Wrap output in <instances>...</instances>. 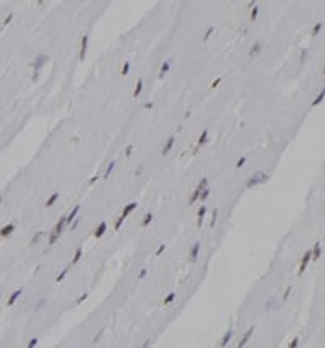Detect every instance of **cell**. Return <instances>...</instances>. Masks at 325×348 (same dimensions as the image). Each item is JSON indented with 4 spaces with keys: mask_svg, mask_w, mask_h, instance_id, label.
Masks as SVG:
<instances>
[{
    "mask_svg": "<svg viewBox=\"0 0 325 348\" xmlns=\"http://www.w3.org/2000/svg\"><path fill=\"white\" fill-rule=\"evenodd\" d=\"M289 291H291V286H288V288H286L285 294H283V299H286V298H288V296H289Z\"/></svg>",
    "mask_w": 325,
    "mask_h": 348,
    "instance_id": "obj_48",
    "label": "cell"
},
{
    "mask_svg": "<svg viewBox=\"0 0 325 348\" xmlns=\"http://www.w3.org/2000/svg\"><path fill=\"white\" fill-rule=\"evenodd\" d=\"M164 249H166V246H164V244H161V246L158 247V251H156V256H159V254H161V252L164 251Z\"/></svg>",
    "mask_w": 325,
    "mask_h": 348,
    "instance_id": "obj_46",
    "label": "cell"
},
{
    "mask_svg": "<svg viewBox=\"0 0 325 348\" xmlns=\"http://www.w3.org/2000/svg\"><path fill=\"white\" fill-rule=\"evenodd\" d=\"M213 30H215L213 26H210L208 30H206V33H205V36H203V41H206V39H208V37L211 36V33H213Z\"/></svg>",
    "mask_w": 325,
    "mask_h": 348,
    "instance_id": "obj_34",
    "label": "cell"
},
{
    "mask_svg": "<svg viewBox=\"0 0 325 348\" xmlns=\"http://www.w3.org/2000/svg\"><path fill=\"white\" fill-rule=\"evenodd\" d=\"M114 166H116V161H111L109 166H107V169H106V172H104V179H107V177H109V174L114 171Z\"/></svg>",
    "mask_w": 325,
    "mask_h": 348,
    "instance_id": "obj_24",
    "label": "cell"
},
{
    "mask_svg": "<svg viewBox=\"0 0 325 348\" xmlns=\"http://www.w3.org/2000/svg\"><path fill=\"white\" fill-rule=\"evenodd\" d=\"M244 163H246V156L239 158V161L236 163V168H242V166H244Z\"/></svg>",
    "mask_w": 325,
    "mask_h": 348,
    "instance_id": "obj_37",
    "label": "cell"
},
{
    "mask_svg": "<svg viewBox=\"0 0 325 348\" xmlns=\"http://www.w3.org/2000/svg\"><path fill=\"white\" fill-rule=\"evenodd\" d=\"M13 229H15V224L10 223V224H7V226L2 228V233H0V234H2V238H7V236H10V234H12Z\"/></svg>",
    "mask_w": 325,
    "mask_h": 348,
    "instance_id": "obj_13",
    "label": "cell"
},
{
    "mask_svg": "<svg viewBox=\"0 0 325 348\" xmlns=\"http://www.w3.org/2000/svg\"><path fill=\"white\" fill-rule=\"evenodd\" d=\"M172 145H174V137H169L168 142H166V145H164V148H163V155H168L169 151H171Z\"/></svg>",
    "mask_w": 325,
    "mask_h": 348,
    "instance_id": "obj_17",
    "label": "cell"
},
{
    "mask_svg": "<svg viewBox=\"0 0 325 348\" xmlns=\"http://www.w3.org/2000/svg\"><path fill=\"white\" fill-rule=\"evenodd\" d=\"M206 138H208V130H203L202 135L199 137V142H197V147H202L203 143H206Z\"/></svg>",
    "mask_w": 325,
    "mask_h": 348,
    "instance_id": "obj_21",
    "label": "cell"
},
{
    "mask_svg": "<svg viewBox=\"0 0 325 348\" xmlns=\"http://www.w3.org/2000/svg\"><path fill=\"white\" fill-rule=\"evenodd\" d=\"M68 270H70V265L67 267V269H64V270H62V273H60V275L57 277V278H55V281H57V283H59V281H62V278H64L65 275H67V272H68Z\"/></svg>",
    "mask_w": 325,
    "mask_h": 348,
    "instance_id": "obj_31",
    "label": "cell"
},
{
    "mask_svg": "<svg viewBox=\"0 0 325 348\" xmlns=\"http://www.w3.org/2000/svg\"><path fill=\"white\" fill-rule=\"evenodd\" d=\"M44 304H46V299H41V301H39V303H37V304H36V311H39V309H41V308H42V306H44Z\"/></svg>",
    "mask_w": 325,
    "mask_h": 348,
    "instance_id": "obj_42",
    "label": "cell"
},
{
    "mask_svg": "<svg viewBox=\"0 0 325 348\" xmlns=\"http://www.w3.org/2000/svg\"><path fill=\"white\" fill-rule=\"evenodd\" d=\"M86 50H88V34H85L81 37V47H80V62H85Z\"/></svg>",
    "mask_w": 325,
    "mask_h": 348,
    "instance_id": "obj_6",
    "label": "cell"
},
{
    "mask_svg": "<svg viewBox=\"0 0 325 348\" xmlns=\"http://www.w3.org/2000/svg\"><path fill=\"white\" fill-rule=\"evenodd\" d=\"M106 228H107V223H106V221H101V223H99V226H98V228L95 229V236H96V238H101L102 234H104Z\"/></svg>",
    "mask_w": 325,
    "mask_h": 348,
    "instance_id": "obj_10",
    "label": "cell"
},
{
    "mask_svg": "<svg viewBox=\"0 0 325 348\" xmlns=\"http://www.w3.org/2000/svg\"><path fill=\"white\" fill-rule=\"evenodd\" d=\"M153 107V103H145V109H151Z\"/></svg>",
    "mask_w": 325,
    "mask_h": 348,
    "instance_id": "obj_50",
    "label": "cell"
},
{
    "mask_svg": "<svg viewBox=\"0 0 325 348\" xmlns=\"http://www.w3.org/2000/svg\"><path fill=\"white\" fill-rule=\"evenodd\" d=\"M124 220H125V218H122V216H119V220H117V221H116V226H114V228H116V229H119V228H120V224L124 223Z\"/></svg>",
    "mask_w": 325,
    "mask_h": 348,
    "instance_id": "obj_39",
    "label": "cell"
},
{
    "mask_svg": "<svg viewBox=\"0 0 325 348\" xmlns=\"http://www.w3.org/2000/svg\"><path fill=\"white\" fill-rule=\"evenodd\" d=\"M49 60V55H46V54H39L37 57L34 59V62H33V68H34V82L37 80V77H39V70L46 65V62Z\"/></svg>",
    "mask_w": 325,
    "mask_h": 348,
    "instance_id": "obj_2",
    "label": "cell"
},
{
    "mask_svg": "<svg viewBox=\"0 0 325 348\" xmlns=\"http://www.w3.org/2000/svg\"><path fill=\"white\" fill-rule=\"evenodd\" d=\"M21 288L20 290H15V291H13V293L10 294V298H8V301H7V304H8V306H13V303H15V301L18 299V298H20V294H21Z\"/></svg>",
    "mask_w": 325,
    "mask_h": 348,
    "instance_id": "obj_9",
    "label": "cell"
},
{
    "mask_svg": "<svg viewBox=\"0 0 325 348\" xmlns=\"http://www.w3.org/2000/svg\"><path fill=\"white\" fill-rule=\"evenodd\" d=\"M206 213V207L205 205H202L200 208H199V213H197V216H199V221H197V224L199 226H202V223H203V216Z\"/></svg>",
    "mask_w": 325,
    "mask_h": 348,
    "instance_id": "obj_16",
    "label": "cell"
},
{
    "mask_svg": "<svg viewBox=\"0 0 325 348\" xmlns=\"http://www.w3.org/2000/svg\"><path fill=\"white\" fill-rule=\"evenodd\" d=\"M265 181H268V174H265L263 171H258V172L252 174V176L249 177L246 186H247V189H251V187L257 186V184H262V182H265Z\"/></svg>",
    "mask_w": 325,
    "mask_h": 348,
    "instance_id": "obj_1",
    "label": "cell"
},
{
    "mask_svg": "<svg viewBox=\"0 0 325 348\" xmlns=\"http://www.w3.org/2000/svg\"><path fill=\"white\" fill-rule=\"evenodd\" d=\"M132 150H133V145H129V147L125 148V155H127V156H130V155H132Z\"/></svg>",
    "mask_w": 325,
    "mask_h": 348,
    "instance_id": "obj_43",
    "label": "cell"
},
{
    "mask_svg": "<svg viewBox=\"0 0 325 348\" xmlns=\"http://www.w3.org/2000/svg\"><path fill=\"white\" fill-rule=\"evenodd\" d=\"M169 67H171V60H164L163 65H161V68H159V77H163V75L169 70Z\"/></svg>",
    "mask_w": 325,
    "mask_h": 348,
    "instance_id": "obj_19",
    "label": "cell"
},
{
    "mask_svg": "<svg viewBox=\"0 0 325 348\" xmlns=\"http://www.w3.org/2000/svg\"><path fill=\"white\" fill-rule=\"evenodd\" d=\"M80 257H81V247H78V249H77V252H75V256H73L72 264H77V262L80 260Z\"/></svg>",
    "mask_w": 325,
    "mask_h": 348,
    "instance_id": "obj_29",
    "label": "cell"
},
{
    "mask_svg": "<svg viewBox=\"0 0 325 348\" xmlns=\"http://www.w3.org/2000/svg\"><path fill=\"white\" fill-rule=\"evenodd\" d=\"M129 68H130V64L125 62L124 67H122V75H127V73H129Z\"/></svg>",
    "mask_w": 325,
    "mask_h": 348,
    "instance_id": "obj_35",
    "label": "cell"
},
{
    "mask_svg": "<svg viewBox=\"0 0 325 348\" xmlns=\"http://www.w3.org/2000/svg\"><path fill=\"white\" fill-rule=\"evenodd\" d=\"M231 338H233V330H228V332H226L224 333V337H223V340H221L220 342V346L221 348H224L226 345H228V342L231 340Z\"/></svg>",
    "mask_w": 325,
    "mask_h": 348,
    "instance_id": "obj_15",
    "label": "cell"
},
{
    "mask_svg": "<svg viewBox=\"0 0 325 348\" xmlns=\"http://www.w3.org/2000/svg\"><path fill=\"white\" fill-rule=\"evenodd\" d=\"M252 333H254V327H251V329H249V330L242 335V338H241V340H239V343H237V348H244V345H246V343L249 342V338H251Z\"/></svg>",
    "mask_w": 325,
    "mask_h": 348,
    "instance_id": "obj_7",
    "label": "cell"
},
{
    "mask_svg": "<svg viewBox=\"0 0 325 348\" xmlns=\"http://www.w3.org/2000/svg\"><path fill=\"white\" fill-rule=\"evenodd\" d=\"M142 88H143V80L142 78H138V82H137L135 85V90H133V96H140V93H142Z\"/></svg>",
    "mask_w": 325,
    "mask_h": 348,
    "instance_id": "obj_18",
    "label": "cell"
},
{
    "mask_svg": "<svg viewBox=\"0 0 325 348\" xmlns=\"http://www.w3.org/2000/svg\"><path fill=\"white\" fill-rule=\"evenodd\" d=\"M309 55V50L307 49H301V64H304V60L307 59Z\"/></svg>",
    "mask_w": 325,
    "mask_h": 348,
    "instance_id": "obj_30",
    "label": "cell"
},
{
    "mask_svg": "<svg viewBox=\"0 0 325 348\" xmlns=\"http://www.w3.org/2000/svg\"><path fill=\"white\" fill-rule=\"evenodd\" d=\"M298 343H299V337H296L294 340H293V342H291L289 345H288V348H296V346H298Z\"/></svg>",
    "mask_w": 325,
    "mask_h": 348,
    "instance_id": "obj_36",
    "label": "cell"
},
{
    "mask_svg": "<svg viewBox=\"0 0 325 348\" xmlns=\"http://www.w3.org/2000/svg\"><path fill=\"white\" fill-rule=\"evenodd\" d=\"M206 187H208V179H206V177H203V179L200 181V184L197 186V189L194 190V194H192V197H190V204H195V202L200 199L202 192H203Z\"/></svg>",
    "mask_w": 325,
    "mask_h": 348,
    "instance_id": "obj_4",
    "label": "cell"
},
{
    "mask_svg": "<svg viewBox=\"0 0 325 348\" xmlns=\"http://www.w3.org/2000/svg\"><path fill=\"white\" fill-rule=\"evenodd\" d=\"M220 83H221V78H216V80H215V82H213V83H211V88H216V86H218V85H220Z\"/></svg>",
    "mask_w": 325,
    "mask_h": 348,
    "instance_id": "obj_45",
    "label": "cell"
},
{
    "mask_svg": "<svg viewBox=\"0 0 325 348\" xmlns=\"http://www.w3.org/2000/svg\"><path fill=\"white\" fill-rule=\"evenodd\" d=\"M151 220H153V215L151 213H147V215H145V218H143V221H142V226H148V224L151 223Z\"/></svg>",
    "mask_w": 325,
    "mask_h": 348,
    "instance_id": "obj_26",
    "label": "cell"
},
{
    "mask_svg": "<svg viewBox=\"0 0 325 348\" xmlns=\"http://www.w3.org/2000/svg\"><path fill=\"white\" fill-rule=\"evenodd\" d=\"M320 252H322V247H320V242L317 241L314 244V249H312V260H317L320 257Z\"/></svg>",
    "mask_w": 325,
    "mask_h": 348,
    "instance_id": "obj_11",
    "label": "cell"
},
{
    "mask_svg": "<svg viewBox=\"0 0 325 348\" xmlns=\"http://www.w3.org/2000/svg\"><path fill=\"white\" fill-rule=\"evenodd\" d=\"M12 20H13V13H10V15H8L5 20H3V25H8V23H10Z\"/></svg>",
    "mask_w": 325,
    "mask_h": 348,
    "instance_id": "obj_44",
    "label": "cell"
},
{
    "mask_svg": "<svg viewBox=\"0 0 325 348\" xmlns=\"http://www.w3.org/2000/svg\"><path fill=\"white\" fill-rule=\"evenodd\" d=\"M216 215H218V210L215 208L213 211V220H211V223H210V226H215V223H216Z\"/></svg>",
    "mask_w": 325,
    "mask_h": 348,
    "instance_id": "obj_40",
    "label": "cell"
},
{
    "mask_svg": "<svg viewBox=\"0 0 325 348\" xmlns=\"http://www.w3.org/2000/svg\"><path fill=\"white\" fill-rule=\"evenodd\" d=\"M199 251H200V242H195L194 247L190 249V262H195L199 257Z\"/></svg>",
    "mask_w": 325,
    "mask_h": 348,
    "instance_id": "obj_8",
    "label": "cell"
},
{
    "mask_svg": "<svg viewBox=\"0 0 325 348\" xmlns=\"http://www.w3.org/2000/svg\"><path fill=\"white\" fill-rule=\"evenodd\" d=\"M137 208V204H135V202H132V204H129V205H127L125 207V208H124V211H122V218H127V216H129V213H130V211L132 210H135Z\"/></svg>",
    "mask_w": 325,
    "mask_h": 348,
    "instance_id": "obj_14",
    "label": "cell"
},
{
    "mask_svg": "<svg viewBox=\"0 0 325 348\" xmlns=\"http://www.w3.org/2000/svg\"><path fill=\"white\" fill-rule=\"evenodd\" d=\"M260 50H262V42H255V44L251 47V50H249V55L251 57H254V55H257V54H260Z\"/></svg>",
    "mask_w": 325,
    "mask_h": 348,
    "instance_id": "obj_12",
    "label": "cell"
},
{
    "mask_svg": "<svg viewBox=\"0 0 325 348\" xmlns=\"http://www.w3.org/2000/svg\"><path fill=\"white\" fill-rule=\"evenodd\" d=\"M323 75H325V65H323Z\"/></svg>",
    "mask_w": 325,
    "mask_h": 348,
    "instance_id": "obj_51",
    "label": "cell"
},
{
    "mask_svg": "<svg viewBox=\"0 0 325 348\" xmlns=\"http://www.w3.org/2000/svg\"><path fill=\"white\" fill-rule=\"evenodd\" d=\"M257 15H258V7L255 5V7H254V10L251 12V20H255Z\"/></svg>",
    "mask_w": 325,
    "mask_h": 348,
    "instance_id": "obj_33",
    "label": "cell"
},
{
    "mask_svg": "<svg viewBox=\"0 0 325 348\" xmlns=\"http://www.w3.org/2000/svg\"><path fill=\"white\" fill-rule=\"evenodd\" d=\"M322 23H315V25H314V28H312V31H310V34H312V36H317L319 34V31L320 30H322Z\"/></svg>",
    "mask_w": 325,
    "mask_h": 348,
    "instance_id": "obj_25",
    "label": "cell"
},
{
    "mask_svg": "<svg viewBox=\"0 0 325 348\" xmlns=\"http://www.w3.org/2000/svg\"><path fill=\"white\" fill-rule=\"evenodd\" d=\"M145 275H147V269H142V272H140V275H138V280H142Z\"/></svg>",
    "mask_w": 325,
    "mask_h": 348,
    "instance_id": "obj_47",
    "label": "cell"
},
{
    "mask_svg": "<svg viewBox=\"0 0 325 348\" xmlns=\"http://www.w3.org/2000/svg\"><path fill=\"white\" fill-rule=\"evenodd\" d=\"M310 260H312V251H307V252H306L304 256H303V260H301V265H299V272H298L299 275H303V273H304L306 267H307V264H309Z\"/></svg>",
    "mask_w": 325,
    "mask_h": 348,
    "instance_id": "obj_5",
    "label": "cell"
},
{
    "mask_svg": "<svg viewBox=\"0 0 325 348\" xmlns=\"http://www.w3.org/2000/svg\"><path fill=\"white\" fill-rule=\"evenodd\" d=\"M78 210H80V207L77 205V207H75V208H73L72 211H70V215L67 216V223H72V220H75V216H77V213H78Z\"/></svg>",
    "mask_w": 325,
    "mask_h": 348,
    "instance_id": "obj_22",
    "label": "cell"
},
{
    "mask_svg": "<svg viewBox=\"0 0 325 348\" xmlns=\"http://www.w3.org/2000/svg\"><path fill=\"white\" fill-rule=\"evenodd\" d=\"M273 303H275V298H270V299H268V303L265 304V309H267V311H268V309H271Z\"/></svg>",
    "mask_w": 325,
    "mask_h": 348,
    "instance_id": "obj_38",
    "label": "cell"
},
{
    "mask_svg": "<svg viewBox=\"0 0 325 348\" xmlns=\"http://www.w3.org/2000/svg\"><path fill=\"white\" fill-rule=\"evenodd\" d=\"M57 199H59V194L55 192V194H52V195L49 197V200L46 202V207H52V205H54V202L57 200Z\"/></svg>",
    "mask_w": 325,
    "mask_h": 348,
    "instance_id": "obj_23",
    "label": "cell"
},
{
    "mask_svg": "<svg viewBox=\"0 0 325 348\" xmlns=\"http://www.w3.org/2000/svg\"><path fill=\"white\" fill-rule=\"evenodd\" d=\"M86 298H88V294H86V293H85V294H81V298L78 299V304L81 303V301H85V299H86Z\"/></svg>",
    "mask_w": 325,
    "mask_h": 348,
    "instance_id": "obj_49",
    "label": "cell"
},
{
    "mask_svg": "<svg viewBox=\"0 0 325 348\" xmlns=\"http://www.w3.org/2000/svg\"><path fill=\"white\" fill-rule=\"evenodd\" d=\"M42 236H44V233H42V231H39V233H36V236H34V238L31 239V246H34V244H37V241H39V239H41Z\"/></svg>",
    "mask_w": 325,
    "mask_h": 348,
    "instance_id": "obj_28",
    "label": "cell"
},
{
    "mask_svg": "<svg viewBox=\"0 0 325 348\" xmlns=\"http://www.w3.org/2000/svg\"><path fill=\"white\" fill-rule=\"evenodd\" d=\"M65 223H67V216H62V218L59 220V223L54 226L52 233H50V236H49V244H54L55 241H57V238L60 236V233H62V228H64Z\"/></svg>",
    "mask_w": 325,
    "mask_h": 348,
    "instance_id": "obj_3",
    "label": "cell"
},
{
    "mask_svg": "<svg viewBox=\"0 0 325 348\" xmlns=\"http://www.w3.org/2000/svg\"><path fill=\"white\" fill-rule=\"evenodd\" d=\"M36 345H37V338H33V340L28 343V348H34Z\"/></svg>",
    "mask_w": 325,
    "mask_h": 348,
    "instance_id": "obj_41",
    "label": "cell"
},
{
    "mask_svg": "<svg viewBox=\"0 0 325 348\" xmlns=\"http://www.w3.org/2000/svg\"><path fill=\"white\" fill-rule=\"evenodd\" d=\"M323 98H325V86L322 88V91H320L319 95H317V98H315V99L312 101V106H317V104H320V103H322V99H323Z\"/></svg>",
    "mask_w": 325,
    "mask_h": 348,
    "instance_id": "obj_20",
    "label": "cell"
},
{
    "mask_svg": "<svg viewBox=\"0 0 325 348\" xmlns=\"http://www.w3.org/2000/svg\"><path fill=\"white\" fill-rule=\"evenodd\" d=\"M208 195H210V187H206V189H205L203 192H202V195H200V200L203 202V200H205V199H206V197H208Z\"/></svg>",
    "mask_w": 325,
    "mask_h": 348,
    "instance_id": "obj_32",
    "label": "cell"
},
{
    "mask_svg": "<svg viewBox=\"0 0 325 348\" xmlns=\"http://www.w3.org/2000/svg\"><path fill=\"white\" fill-rule=\"evenodd\" d=\"M174 298H176V293H169V294L166 296V298L163 299V304H169V303H172Z\"/></svg>",
    "mask_w": 325,
    "mask_h": 348,
    "instance_id": "obj_27",
    "label": "cell"
}]
</instances>
